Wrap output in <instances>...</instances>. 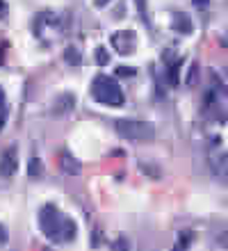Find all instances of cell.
I'll return each instance as SVG.
<instances>
[{
    "label": "cell",
    "mask_w": 228,
    "mask_h": 251,
    "mask_svg": "<svg viewBox=\"0 0 228 251\" xmlns=\"http://www.w3.org/2000/svg\"><path fill=\"white\" fill-rule=\"evenodd\" d=\"M39 228L52 242H71L78 235L76 222L62 215L55 205H44L39 210Z\"/></svg>",
    "instance_id": "1"
},
{
    "label": "cell",
    "mask_w": 228,
    "mask_h": 251,
    "mask_svg": "<svg viewBox=\"0 0 228 251\" xmlns=\"http://www.w3.org/2000/svg\"><path fill=\"white\" fill-rule=\"evenodd\" d=\"M91 96L103 103V105H110V107H119L124 105V89L119 87V82L110 75H96L94 82H91Z\"/></svg>",
    "instance_id": "2"
},
{
    "label": "cell",
    "mask_w": 228,
    "mask_h": 251,
    "mask_svg": "<svg viewBox=\"0 0 228 251\" xmlns=\"http://www.w3.org/2000/svg\"><path fill=\"white\" fill-rule=\"evenodd\" d=\"M114 128L121 137L130 139V142H153L155 139V126L149 121H137V119H117Z\"/></svg>",
    "instance_id": "3"
},
{
    "label": "cell",
    "mask_w": 228,
    "mask_h": 251,
    "mask_svg": "<svg viewBox=\"0 0 228 251\" xmlns=\"http://www.w3.org/2000/svg\"><path fill=\"white\" fill-rule=\"evenodd\" d=\"M110 44L117 48V53L128 55L135 50V34L128 32V30H121V32H114L110 37Z\"/></svg>",
    "instance_id": "4"
},
{
    "label": "cell",
    "mask_w": 228,
    "mask_h": 251,
    "mask_svg": "<svg viewBox=\"0 0 228 251\" xmlns=\"http://www.w3.org/2000/svg\"><path fill=\"white\" fill-rule=\"evenodd\" d=\"M16 169H19V155H16V149L9 146V149L0 155V176L9 178V176L16 174Z\"/></svg>",
    "instance_id": "5"
},
{
    "label": "cell",
    "mask_w": 228,
    "mask_h": 251,
    "mask_svg": "<svg viewBox=\"0 0 228 251\" xmlns=\"http://www.w3.org/2000/svg\"><path fill=\"white\" fill-rule=\"evenodd\" d=\"M76 107V96L73 94H59L55 103H52V114L55 117H64Z\"/></svg>",
    "instance_id": "6"
},
{
    "label": "cell",
    "mask_w": 228,
    "mask_h": 251,
    "mask_svg": "<svg viewBox=\"0 0 228 251\" xmlns=\"http://www.w3.org/2000/svg\"><path fill=\"white\" fill-rule=\"evenodd\" d=\"M59 167H62L64 174H69V176H78L80 174V162L73 158L69 151H62V155H59Z\"/></svg>",
    "instance_id": "7"
},
{
    "label": "cell",
    "mask_w": 228,
    "mask_h": 251,
    "mask_svg": "<svg viewBox=\"0 0 228 251\" xmlns=\"http://www.w3.org/2000/svg\"><path fill=\"white\" fill-rule=\"evenodd\" d=\"M174 30L182 32V34H192L194 25H192V21H189L187 14H176V16H174Z\"/></svg>",
    "instance_id": "8"
},
{
    "label": "cell",
    "mask_w": 228,
    "mask_h": 251,
    "mask_svg": "<svg viewBox=\"0 0 228 251\" xmlns=\"http://www.w3.org/2000/svg\"><path fill=\"white\" fill-rule=\"evenodd\" d=\"M5 121H7V103H5V92L0 87V130L5 128Z\"/></svg>",
    "instance_id": "9"
},
{
    "label": "cell",
    "mask_w": 228,
    "mask_h": 251,
    "mask_svg": "<svg viewBox=\"0 0 228 251\" xmlns=\"http://www.w3.org/2000/svg\"><path fill=\"white\" fill-rule=\"evenodd\" d=\"M64 57H66V62H69V64H73V66H78V64H80V53L76 50V48H66Z\"/></svg>",
    "instance_id": "10"
},
{
    "label": "cell",
    "mask_w": 228,
    "mask_h": 251,
    "mask_svg": "<svg viewBox=\"0 0 228 251\" xmlns=\"http://www.w3.org/2000/svg\"><path fill=\"white\" fill-rule=\"evenodd\" d=\"M27 174H30V176H41V160H30V169H27Z\"/></svg>",
    "instance_id": "11"
},
{
    "label": "cell",
    "mask_w": 228,
    "mask_h": 251,
    "mask_svg": "<svg viewBox=\"0 0 228 251\" xmlns=\"http://www.w3.org/2000/svg\"><path fill=\"white\" fill-rule=\"evenodd\" d=\"M96 62H98L101 66H105L107 62H110V57H107V50H105L103 46H98V48H96Z\"/></svg>",
    "instance_id": "12"
},
{
    "label": "cell",
    "mask_w": 228,
    "mask_h": 251,
    "mask_svg": "<svg viewBox=\"0 0 228 251\" xmlns=\"http://www.w3.org/2000/svg\"><path fill=\"white\" fill-rule=\"evenodd\" d=\"M196 69H199V66H196V64H192V66H189L187 80H185V82H187L189 87H194V85H196Z\"/></svg>",
    "instance_id": "13"
},
{
    "label": "cell",
    "mask_w": 228,
    "mask_h": 251,
    "mask_svg": "<svg viewBox=\"0 0 228 251\" xmlns=\"http://www.w3.org/2000/svg\"><path fill=\"white\" fill-rule=\"evenodd\" d=\"M137 69H132V66H119L117 69V75H135Z\"/></svg>",
    "instance_id": "14"
},
{
    "label": "cell",
    "mask_w": 228,
    "mask_h": 251,
    "mask_svg": "<svg viewBox=\"0 0 228 251\" xmlns=\"http://www.w3.org/2000/svg\"><path fill=\"white\" fill-rule=\"evenodd\" d=\"M7 240H9V235H7V228L2 224H0V247L7 245Z\"/></svg>",
    "instance_id": "15"
},
{
    "label": "cell",
    "mask_w": 228,
    "mask_h": 251,
    "mask_svg": "<svg viewBox=\"0 0 228 251\" xmlns=\"http://www.w3.org/2000/svg\"><path fill=\"white\" fill-rule=\"evenodd\" d=\"M217 242H219V247H224V249H228V231H224L219 238H217Z\"/></svg>",
    "instance_id": "16"
},
{
    "label": "cell",
    "mask_w": 228,
    "mask_h": 251,
    "mask_svg": "<svg viewBox=\"0 0 228 251\" xmlns=\"http://www.w3.org/2000/svg\"><path fill=\"white\" fill-rule=\"evenodd\" d=\"M128 242H126V240H119V242H114V245H112V249H128Z\"/></svg>",
    "instance_id": "17"
},
{
    "label": "cell",
    "mask_w": 228,
    "mask_h": 251,
    "mask_svg": "<svg viewBox=\"0 0 228 251\" xmlns=\"http://www.w3.org/2000/svg\"><path fill=\"white\" fill-rule=\"evenodd\" d=\"M210 0H194V7H199V9H208Z\"/></svg>",
    "instance_id": "18"
},
{
    "label": "cell",
    "mask_w": 228,
    "mask_h": 251,
    "mask_svg": "<svg viewBox=\"0 0 228 251\" xmlns=\"http://www.w3.org/2000/svg\"><path fill=\"white\" fill-rule=\"evenodd\" d=\"M178 240H180V245H178V249H180V247H187V245H189V242H187V240H189V233H185V235H180V238H178Z\"/></svg>",
    "instance_id": "19"
},
{
    "label": "cell",
    "mask_w": 228,
    "mask_h": 251,
    "mask_svg": "<svg viewBox=\"0 0 228 251\" xmlns=\"http://www.w3.org/2000/svg\"><path fill=\"white\" fill-rule=\"evenodd\" d=\"M105 2H110V0H96V5H98V7H103Z\"/></svg>",
    "instance_id": "20"
},
{
    "label": "cell",
    "mask_w": 228,
    "mask_h": 251,
    "mask_svg": "<svg viewBox=\"0 0 228 251\" xmlns=\"http://www.w3.org/2000/svg\"><path fill=\"white\" fill-rule=\"evenodd\" d=\"M5 12V2H2V0H0V14Z\"/></svg>",
    "instance_id": "21"
},
{
    "label": "cell",
    "mask_w": 228,
    "mask_h": 251,
    "mask_svg": "<svg viewBox=\"0 0 228 251\" xmlns=\"http://www.w3.org/2000/svg\"><path fill=\"white\" fill-rule=\"evenodd\" d=\"M0 64H2V53H0Z\"/></svg>",
    "instance_id": "22"
}]
</instances>
